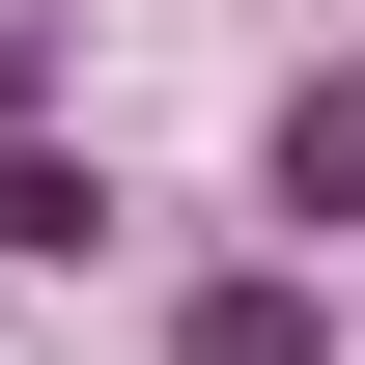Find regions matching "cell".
<instances>
[{
    "instance_id": "6da1fadb",
    "label": "cell",
    "mask_w": 365,
    "mask_h": 365,
    "mask_svg": "<svg viewBox=\"0 0 365 365\" xmlns=\"http://www.w3.org/2000/svg\"><path fill=\"white\" fill-rule=\"evenodd\" d=\"M281 225H365V85H281Z\"/></svg>"
},
{
    "instance_id": "7a4b0ae2",
    "label": "cell",
    "mask_w": 365,
    "mask_h": 365,
    "mask_svg": "<svg viewBox=\"0 0 365 365\" xmlns=\"http://www.w3.org/2000/svg\"><path fill=\"white\" fill-rule=\"evenodd\" d=\"M197 365H309V281H197Z\"/></svg>"
}]
</instances>
